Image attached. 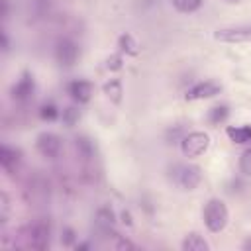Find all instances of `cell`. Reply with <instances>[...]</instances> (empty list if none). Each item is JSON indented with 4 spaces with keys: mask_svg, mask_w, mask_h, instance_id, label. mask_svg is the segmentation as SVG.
<instances>
[{
    "mask_svg": "<svg viewBox=\"0 0 251 251\" xmlns=\"http://www.w3.org/2000/svg\"><path fill=\"white\" fill-rule=\"evenodd\" d=\"M226 133L233 143H249L251 141V126H237V127L229 126L226 129Z\"/></svg>",
    "mask_w": 251,
    "mask_h": 251,
    "instance_id": "12",
    "label": "cell"
},
{
    "mask_svg": "<svg viewBox=\"0 0 251 251\" xmlns=\"http://www.w3.org/2000/svg\"><path fill=\"white\" fill-rule=\"evenodd\" d=\"M182 249L184 251H208V243L202 235L198 233H188L182 241Z\"/></svg>",
    "mask_w": 251,
    "mask_h": 251,
    "instance_id": "13",
    "label": "cell"
},
{
    "mask_svg": "<svg viewBox=\"0 0 251 251\" xmlns=\"http://www.w3.org/2000/svg\"><path fill=\"white\" fill-rule=\"evenodd\" d=\"M243 249H245V251H251V239H247V241L243 243Z\"/></svg>",
    "mask_w": 251,
    "mask_h": 251,
    "instance_id": "28",
    "label": "cell"
},
{
    "mask_svg": "<svg viewBox=\"0 0 251 251\" xmlns=\"http://www.w3.org/2000/svg\"><path fill=\"white\" fill-rule=\"evenodd\" d=\"M78 118H80V112H78L76 108H67V110H63V122H65L67 126H75V124L78 122Z\"/></svg>",
    "mask_w": 251,
    "mask_h": 251,
    "instance_id": "22",
    "label": "cell"
},
{
    "mask_svg": "<svg viewBox=\"0 0 251 251\" xmlns=\"http://www.w3.org/2000/svg\"><path fill=\"white\" fill-rule=\"evenodd\" d=\"M171 176H173V180H175L180 188H184V190H194V188L200 184V180H202V171H200V167H196V165H175Z\"/></svg>",
    "mask_w": 251,
    "mask_h": 251,
    "instance_id": "3",
    "label": "cell"
},
{
    "mask_svg": "<svg viewBox=\"0 0 251 251\" xmlns=\"http://www.w3.org/2000/svg\"><path fill=\"white\" fill-rule=\"evenodd\" d=\"M61 241H63L65 245H71V243L75 241V231H73L71 227H65V229H63V235H61Z\"/></svg>",
    "mask_w": 251,
    "mask_h": 251,
    "instance_id": "25",
    "label": "cell"
},
{
    "mask_svg": "<svg viewBox=\"0 0 251 251\" xmlns=\"http://www.w3.org/2000/svg\"><path fill=\"white\" fill-rule=\"evenodd\" d=\"M227 114H229V110H227V106H214L212 110H210V114H208V120L212 122V124H222V122H226V118H227Z\"/></svg>",
    "mask_w": 251,
    "mask_h": 251,
    "instance_id": "19",
    "label": "cell"
},
{
    "mask_svg": "<svg viewBox=\"0 0 251 251\" xmlns=\"http://www.w3.org/2000/svg\"><path fill=\"white\" fill-rule=\"evenodd\" d=\"M96 222H98V226L104 229V231H114V212L112 210H108V208H102V210H98V214H96Z\"/></svg>",
    "mask_w": 251,
    "mask_h": 251,
    "instance_id": "14",
    "label": "cell"
},
{
    "mask_svg": "<svg viewBox=\"0 0 251 251\" xmlns=\"http://www.w3.org/2000/svg\"><path fill=\"white\" fill-rule=\"evenodd\" d=\"M171 2H173L175 10H178L182 14H192L202 6L204 0H171Z\"/></svg>",
    "mask_w": 251,
    "mask_h": 251,
    "instance_id": "17",
    "label": "cell"
},
{
    "mask_svg": "<svg viewBox=\"0 0 251 251\" xmlns=\"http://www.w3.org/2000/svg\"><path fill=\"white\" fill-rule=\"evenodd\" d=\"M35 147H37V151H39L43 157L53 159V157H57L59 151H61V139H59V135H55V133H51V131H43V133L37 135Z\"/></svg>",
    "mask_w": 251,
    "mask_h": 251,
    "instance_id": "8",
    "label": "cell"
},
{
    "mask_svg": "<svg viewBox=\"0 0 251 251\" xmlns=\"http://www.w3.org/2000/svg\"><path fill=\"white\" fill-rule=\"evenodd\" d=\"M227 220H229L227 208L220 198H212V200L206 202V206H204V224L210 231L220 233L227 226Z\"/></svg>",
    "mask_w": 251,
    "mask_h": 251,
    "instance_id": "1",
    "label": "cell"
},
{
    "mask_svg": "<svg viewBox=\"0 0 251 251\" xmlns=\"http://www.w3.org/2000/svg\"><path fill=\"white\" fill-rule=\"evenodd\" d=\"M33 92H35V80H33L31 73H24L20 76V80L12 86V98L22 104L29 102L33 98Z\"/></svg>",
    "mask_w": 251,
    "mask_h": 251,
    "instance_id": "7",
    "label": "cell"
},
{
    "mask_svg": "<svg viewBox=\"0 0 251 251\" xmlns=\"http://www.w3.org/2000/svg\"><path fill=\"white\" fill-rule=\"evenodd\" d=\"M33 8H35V14H37L39 18H43L45 14H49L51 0H33Z\"/></svg>",
    "mask_w": 251,
    "mask_h": 251,
    "instance_id": "23",
    "label": "cell"
},
{
    "mask_svg": "<svg viewBox=\"0 0 251 251\" xmlns=\"http://www.w3.org/2000/svg\"><path fill=\"white\" fill-rule=\"evenodd\" d=\"M208 147H210V137L204 131H192L180 139V149L186 157H200Z\"/></svg>",
    "mask_w": 251,
    "mask_h": 251,
    "instance_id": "4",
    "label": "cell"
},
{
    "mask_svg": "<svg viewBox=\"0 0 251 251\" xmlns=\"http://www.w3.org/2000/svg\"><path fill=\"white\" fill-rule=\"evenodd\" d=\"M118 47H120V51L126 53V55H135V53H137V43H135V39H133L129 33L120 35V39H118Z\"/></svg>",
    "mask_w": 251,
    "mask_h": 251,
    "instance_id": "18",
    "label": "cell"
},
{
    "mask_svg": "<svg viewBox=\"0 0 251 251\" xmlns=\"http://www.w3.org/2000/svg\"><path fill=\"white\" fill-rule=\"evenodd\" d=\"M104 94L112 100V102H120L122 100V82L118 80V78H112V80H108L106 84H104Z\"/></svg>",
    "mask_w": 251,
    "mask_h": 251,
    "instance_id": "15",
    "label": "cell"
},
{
    "mask_svg": "<svg viewBox=\"0 0 251 251\" xmlns=\"http://www.w3.org/2000/svg\"><path fill=\"white\" fill-rule=\"evenodd\" d=\"M69 94H71V98L75 102L84 104L92 96V84L88 80H75V82L69 84Z\"/></svg>",
    "mask_w": 251,
    "mask_h": 251,
    "instance_id": "10",
    "label": "cell"
},
{
    "mask_svg": "<svg viewBox=\"0 0 251 251\" xmlns=\"http://www.w3.org/2000/svg\"><path fill=\"white\" fill-rule=\"evenodd\" d=\"M8 45H10V43H8V35H6V33H2V49H4V51H8V49H10Z\"/></svg>",
    "mask_w": 251,
    "mask_h": 251,
    "instance_id": "27",
    "label": "cell"
},
{
    "mask_svg": "<svg viewBox=\"0 0 251 251\" xmlns=\"http://www.w3.org/2000/svg\"><path fill=\"white\" fill-rule=\"evenodd\" d=\"M116 247H118V249H135V245H133V243H129L127 239H122Z\"/></svg>",
    "mask_w": 251,
    "mask_h": 251,
    "instance_id": "26",
    "label": "cell"
},
{
    "mask_svg": "<svg viewBox=\"0 0 251 251\" xmlns=\"http://www.w3.org/2000/svg\"><path fill=\"white\" fill-rule=\"evenodd\" d=\"M75 145H76V151L82 159H92L94 157V143L88 137H76Z\"/></svg>",
    "mask_w": 251,
    "mask_h": 251,
    "instance_id": "16",
    "label": "cell"
},
{
    "mask_svg": "<svg viewBox=\"0 0 251 251\" xmlns=\"http://www.w3.org/2000/svg\"><path fill=\"white\" fill-rule=\"evenodd\" d=\"M214 37L222 43H241V41H251V25H231V27H222L216 29Z\"/></svg>",
    "mask_w": 251,
    "mask_h": 251,
    "instance_id": "6",
    "label": "cell"
},
{
    "mask_svg": "<svg viewBox=\"0 0 251 251\" xmlns=\"http://www.w3.org/2000/svg\"><path fill=\"white\" fill-rule=\"evenodd\" d=\"M20 155L22 153L18 149H12L8 145H2V149H0V165H2V169L6 173H14L20 167V161H22Z\"/></svg>",
    "mask_w": 251,
    "mask_h": 251,
    "instance_id": "11",
    "label": "cell"
},
{
    "mask_svg": "<svg viewBox=\"0 0 251 251\" xmlns=\"http://www.w3.org/2000/svg\"><path fill=\"white\" fill-rule=\"evenodd\" d=\"M76 59H78V45L69 37H61L55 43V61L61 67H73Z\"/></svg>",
    "mask_w": 251,
    "mask_h": 251,
    "instance_id": "5",
    "label": "cell"
},
{
    "mask_svg": "<svg viewBox=\"0 0 251 251\" xmlns=\"http://www.w3.org/2000/svg\"><path fill=\"white\" fill-rule=\"evenodd\" d=\"M39 118L45 120V122H53V120H57V118H59V110H57V106H55V104H43V106L39 108Z\"/></svg>",
    "mask_w": 251,
    "mask_h": 251,
    "instance_id": "20",
    "label": "cell"
},
{
    "mask_svg": "<svg viewBox=\"0 0 251 251\" xmlns=\"http://www.w3.org/2000/svg\"><path fill=\"white\" fill-rule=\"evenodd\" d=\"M49 235H51V226L43 218L33 220L24 229V237L27 239V247H33V249H45L49 245Z\"/></svg>",
    "mask_w": 251,
    "mask_h": 251,
    "instance_id": "2",
    "label": "cell"
},
{
    "mask_svg": "<svg viewBox=\"0 0 251 251\" xmlns=\"http://www.w3.org/2000/svg\"><path fill=\"white\" fill-rule=\"evenodd\" d=\"M220 90H222V86H220L218 82H214V80H204V82H198V84H194L192 88H188L186 94H184V98H186V100L212 98V96L220 94Z\"/></svg>",
    "mask_w": 251,
    "mask_h": 251,
    "instance_id": "9",
    "label": "cell"
},
{
    "mask_svg": "<svg viewBox=\"0 0 251 251\" xmlns=\"http://www.w3.org/2000/svg\"><path fill=\"white\" fill-rule=\"evenodd\" d=\"M106 67H108V69H112V71L122 69V57H120V55H110V57H108V61H106Z\"/></svg>",
    "mask_w": 251,
    "mask_h": 251,
    "instance_id": "24",
    "label": "cell"
},
{
    "mask_svg": "<svg viewBox=\"0 0 251 251\" xmlns=\"http://www.w3.org/2000/svg\"><path fill=\"white\" fill-rule=\"evenodd\" d=\"M226 2H239V0H226Z\"/></svg>",
    "mask_w": 251,
    "mask_h": 251,
    "instance_id": "29",
    "label": "cell"
},
{
    "mask_svg": "<svg viewBox=\"0 0 251 251\" xmlns=\"http://www.w3.org/2000/svg\"><path fill=\"white\" fill-rule=\"evenodd\" d=\"M239 171L245 176H251V147L241 153V157H239Z\"/></svg>",
    "mask_w": 251,
    "mask_h": 251,
    "instance_id": "21",
    "label": "cell"
}]
</instances>
